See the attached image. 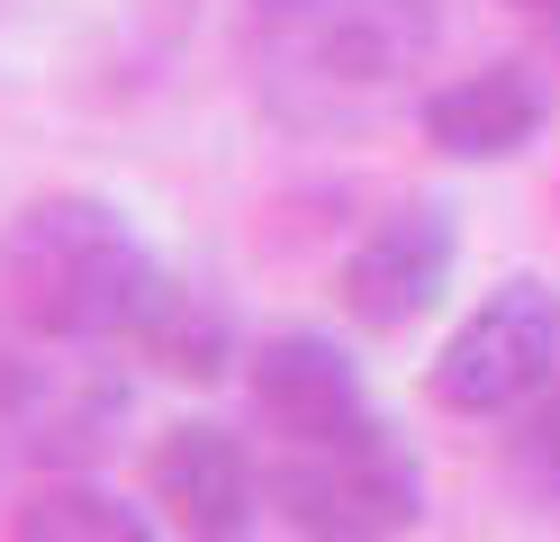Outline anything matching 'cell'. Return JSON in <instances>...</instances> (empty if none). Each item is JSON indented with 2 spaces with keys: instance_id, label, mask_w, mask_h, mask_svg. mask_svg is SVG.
I'll return each mask as SVG.
<instances>
[{
  "instance_id": "5b68a950",
  "label": "cell",
  "mask_w": 560,
  "mask_h": 542,
  "mask_svg": "<svg viewBox=\"0 0 560 542\" xmlns=\"http://www.w3.org/2000/svg\"><path fill=\"white\" fill-rule=\"evenodd\" d=\"M425 389L443 416H524L534 397H551L560 389V289L551 280L488 289L434 353Z\"/></svg>"
},
{
  "instance_id": "7a4b0ae2",
  "label": "cell",
  "mask_w": 560,
  "mask_h": 542,
  "mask_svg": "<svg viewBox=\"0 0 560 542\" xmlns=\"http://www.w3.org/2000/svg\"><path fill=\"white\" fill-rule=\"evenodd\" d=\"M262 497L299 542H407L425 516V461L407 434L362 416L326 443H271Z\"/></svg>"
},
{
  "instance_id": "9c48e42d",
  "label": "cell",
  "mask_w": 560,
  "mask_h": 542,
  "mask_svg": "<svg viewBox=\"0 0 560 542\" xmlns=\"http://www.w3.org/2000/svg\"><path fill=\"white\" fill-rule=\"evenodd\" d=\"M542 118H551V100H542V82L524 64H479L462 82L425 91V108H416L425 145L452 154V163H506V154H524L542 136Z\"/></svg>"
},
{
  "instance_id": "6da1fadb",
  "label": "cell",
  "mask_w": 560,
  "mask_h": 542,
  "mask_svg": "<svg viewBox=\"0 0 560 542\" xmlns=\"http://www.w3.org/2000/svg\"><path fill=\"white\" fill-rule=\"evenodd\" d=\"M0 289H10L19 325H37V335L91 344V353H118V344L136 353L182 280L154 263V244L109 199L46 191L0 227Z\"/></svg>"
},
{
  "instance_id": "8992f818",
  "label": "cell",
  "mask_w": 560,
  "mask_h": 542,
  "mask_svg": "<svg viewBox=\"0 0 560 542\" xmlns=\"http://www.w3.org/2000/svg\"><path fill=\"white\" fill-rule=\"evenodd\" d=\"M452 253H462V235H452V208L407 199V208H389L353 253H343L335 299H343V316H353V325H371V335H407L416 316L443 308Z\"/></svg>"
},
{
  "instance_id": "7c38bea8",
  "label": "cell",
  "mask_w": 560,
  "mask_h": 542,
  "mask_svg": "<svg viewBox=\"0 0 560 542\" xmlns=\"http://www.w3.org/2000/svg\"><path fill=\"white\" fill-rule=\"evenodd\" d=\"M515 480L534 488L551 516H560V389L524 407V434H515Z\"/></svg>"
},
{
  "instance_id": "3957f363",
  "label": "cell",
  "mask_w": 560,
  "mask_h": 542,
  "mask_svg": "<svg viewBox=\"0 0 560 542\" xmlns=\"http://www.w3.org/2000/svg\"><path fill=\"white\" fill-rule=\"evenodd\" d=\"M434 0H254L262 64L307 91H389L434 55Z\"/></svg>"
},
{
  "instance_id": "ba28073f",
  "label": "cell",
  "mask_w": 560,
  "mask_h": 542,
  "mask_svg": "<svg viewBox=\"0 0 560 542\" xmlns=\"http://www.w3.org/2000/svg\"><path fill=\"white\" fill-rule=\"evenodd\" d=\"M145 470H154V506H172V524L190 542H235L262 516V470L226 425H172Z\"/></svg>"
},
{
  "instance_id": "8fae6325",
  "label": "cell",
  "mask_w": 560,
  "mask_h": 542,
  "mask_svg": "<svg viewBox=\"0 0 560 542\" xmlns=\"http://www.w3.org/2000/svg\"><path fill=\"white\" fill-rule=\"evenodd\" d=\"M154 361V371H172V380H226V361H235V325H226V308L208 299V289H172L163 299V316L145 325V344H136Z\"/></svg>"
},
{
  "instance_id": "52a82bcc",
  "label": "cell",
  "mask_w": 560,
  "mask_h": 542,
  "mask_svg": "<svg viewBox=\"0 0 560 542\" xmlns=\"http://www.w3.org/2000/svg\"><path fill=\"white\" fill-rule=\"evenodd\" d=\"M244 361H254L244 380H254V416H262L271 443H326V434L371 416V389L353 371V353L335 335H317V325H280Z\"/></svg>"
},
{
  "instance_id": "4fadbf2b",
  "label": "cell",
  "mask_w": 560,
  "mask_h": 542,
  "mask_svg": "<svg viewBox=\"0 0 560 542\" xmlns=\"http://www.w3.org/2000/svg\"><path fill=\"white\" fill-rule=\"evenodd\" d=\"M515 10H551V19H560V0H515Z\"/></svg>"
},
{
  "instance_id": "30bf717a",
  "label": "cell",
  "mask_w": 560,
  "mask_h": 542,
  "mask_svg": "<svg viewBox=\"0 0 560 542\" xmlns=\"http://www.w3.org/2000/svg\"><path fill=\"white\" fill-rule=\"evenodd\" d=\"M10 542H163L154 516L136 497H118L109 480H91V470H46L27 506L10 516Z\"/></svg>"
},
{
  "instance_id": "277c9868",
  "label": "cell",
  "mask_w": 560,
  "mask_h": 542,
  "mask_svg": "<svg viewBox=\"0 0 560 542\" xmlns=\"http://www.w3.org/2000/svg\"><path fill=\"white\" fill-rule=\"evenodd\" d=\"M127 416V380L91 344L63 335H0V461H37V470H82L91 452H109V434Z\"/></svg>"
}]
</instances>
